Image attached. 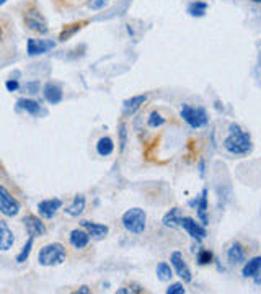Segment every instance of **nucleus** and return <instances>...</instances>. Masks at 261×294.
<instances>
[{"mask_svg":"<svg viewBox=\"0 0 261 294\" xmlns=\"http://www.w3.org/2000/svg\"><path fill=\"white\" fill-rule=\"evenodd\" d=\"M170 263H172L173 270L177 271V275L183 279L184 283H191L193 281L191 270H190V266H188L186 260H184L181 252H178V250L173 252L172 255H170Z\"/></svg>","mask_w":261,"mask_h":294,"instance_id":"obj_7","label":"nucleus"},{"mask_svg":"<svg viewBox=\"0 0 261 294\" xmlns=\"http://www.w3.org/2000/svg\"><path fill=\"white\" fill-rule=\"evenodd\" d=\"M18 87H20V83H18L16 79H10V80H7V82H5V88L8 92H16Z\"/></svg>","mask_w":261,"mask_h":294,"instance_id":"obj_33","label":"nucleus"},{"mask_svg":"<svg viewBox=\"0 0 261 294\" xmlns=\"http://www.w3.org/2000/svg\"><path fill=\"white\" fill-rule=\"evenodd\" d=\"M70 3V5H80V3L83 2V0H64V3Z\"/></svg>","mask_w":261,"mask_h":294,"instance_id":"obj_36","label":"nucleus"},{"mask_svg":"<svg viewBox=\"0 0 261 294\" xmlns=\"http://www.w3.org/2000/svg\"><path fill=\"white\" fill-rule=\"evenodd\" d=\"M33 242H34V237H31V235H30V239L26 240V244L23 245L21 252L18 253V257H16V261H18V263H25V261L30 258L31 248H33Z\"/></svg>","mask_w":261,"mask_h":294,"instance_id":"obj_27","label":"nucleus"},{"mask_svg":"<svg viewBox=\"0 0 261 294\" xmlns=\"http://www.w3.org/2000/svg\"><path fill=\"white\" fill-rule=\"evenodd\" d=\"M2 41H3V28L2 25H0V44H2Z\"/></svg>","mask_w":261,"mask_h":294,"instance_id":"obj_37","label":"nucleus"},{"mask_svg":"<svg viewBox=\"0 0 261 294\" xmlns=\"http://www.w3.org/2000/svg\"><path fill=\"white\" fill-rule=\"evenodd\" d=\"M179 227H183L184 230H186L188 234L191 235L193 239L196 240H202L208 235V230H206V226L199 224V222H196L193 217H183L179 219Z\"/></svg>","mask_w":261,"mask_h":294,"instance_id":"obj_8","label":"nucleus"},{"mask_svg":"<svg viewBox=\"0 0 261 294\" xmlns=\"http://www.w3.org/2000/svg\"><path fill=\"white\" fill-rule=\"evenodd\" d=\"M20 201L8 191L5 186L0 185V212L7 217H15L20 212Z\"/></svg>","mask_w":261,"mask_h":294,"instance_id":"obj_6","label":"nucleus"},{"mask_svg":"<svg viewBox=\"0 0 261 294\" xmlns=\"http://www.w3.org/2000/svg\"><path fill=\"white\" fill-rule=\"evenodd\" d=\"M245 247L240 242H232L227 248V260L230 265H240L245 261Z\"/></svg>","mask_w":261,"mask_h":294,"instance_id":"obj_15","label":"nucleus"},{"mask_svg":"<svg viewBox=\"0 0 261 294\" xmlns=\"http://www.w3.org/2000/svg\"><path fill=\"white\" fill-rule=\"evenodd\" d=\"M165 123H166V118L162 116L159 111H152V113L148 114V118H147V124L150 128H160V126H163Z\"/></svg>","mask_w":261,"mask_h":294,"instance_id":"obj_28","label":"nucleus"},{"mask_svg":"<svg viewBox=\"0 0 261 294\" xmlns=\"http://www.w3.org/2000/svg\"><path fill=\"white\" fill-rule=\"evenodd\" d=\"M25 90H28L30 93H38L39 92V82H28L25 85Z\"/></svg>","mask_w":261,"mask_h":294,"instance_id":"obj_34","label":"nucleus"},{"mask_svg":"<svg viewBox=\"0 0 261 294\" xmlns=\"http://www.w3.org/2000/svg\"><path fill=\"white\" fill-rule=\"evenodd\" d=\"M157 276H159L160 281H170L173 276V268L166 261H160L157 265Z\"/></svg>","mask_w":261,"mask_h":294,"instance_id":"obj_26","label":"nucleus"},{"mask_svg":"<svg viewBox=\"0 0 261 294\" xmlns=\"http://www.w3.org/2000/svg\"><path fill=\"white\" fill-rule=\"evenodd\" d=\"M16 105H18V110H23L26 113L34 114V116L39 114V111H41V105L36 100H31V98H20Z\"/></svg>","mask_w":261,"mask_h":294,"instance_id":"obj_24","label":"nucleus"},{"mask_svg":"<svg viewBox=\"0 0 261 294\" xmlns=\"http://www.w3.org/2000/svg\"><path fill=\"white\" fill-rule=\"evenodd\" d=\"M123 227L130 234H142L147 226V214L141 208H130L121 217Z\"/></svg>","mask_w":261,"mask_h":294,"instance_id":"obj_4","label":"nucleus"},{"mask_svg":"<svg viewBox=\"0 0 261 294\" xmlns=\"http://www.w3.org/2000/svg\"><path fill=\"white\" fill-rule=\"evenodd\" d=\"M85 208H87V198L83 195H75L72 203L64 209V212L67 216H72V217H79L83 214Z\"/></svg>","mask_w":261,"mask_h":294,"instance_id":"obj_16","label":"nucleus"},{"mask_svg":"<svg viewBox=\"0 0 261 294\" xmlns=\"http://www.w3.org/2000/svg\"><path fill=\"white\" fill-rule=\"evenodd\" d=\"M61 208H62V199L61 198H49V199H43V201L38 203L39 214H41L43 217H46V219H52Z\"/></svg>","mask_w":261,"mask_h":294,"instance_id":"obj_10","label":"nucleus"},{"mask_svg":"<svg viewBox=\"0 0 261 294\" xmlns=\"http://www.w3.org/2000/svg\"><path fill=\"white\" fill-rule=\"evenodd\" d=\"M23 224L26 227V232H28L31 237H43V235H46L48 232L44 222L34 214H26L23 217Z\"/></svg>","mask_w":261,"mask_h":294,"instance_id":"obj_9","label":"nucleus"},{"mask_svg":"<svg viewBox=\"0 0 261 294\" xmlns=\"http://www.w3.org/2000/svg\"><path fill=\"white\" fill-rule=\"evenodd\" d=\"M179 114H181V118L184 119V121H186L191 128H195V129L206 126L208 121H209L208 113H206V110L201 108V106L195 108V106H190V105H183Z\"/></svg>","mask_w":261,"mask_h":294,"instance_id":"obj_5","label":"nucleus"},{"mask_svg":"<svg viewBox=\"0 0 261 294\" xmlns=\"http://www.w3.org/2000/svg\"><path fill=\"white\" fill-rule=\"evenodd\" d=\"M7 2V0H0V7H2L3 5V3H5Z\"/></svg>","mask_w":261,"mask_h":294,"instance_id":"obj_38","label":"nucleus"},{"mask_svg":"<svg viewBox=\"0 0 261 294\" xmlns=\"http://www.w3.org/2000/svg\"><path fill=\"white\" fill-rule=\"evenodd\" d=\"M80 226L82 229H85L88 232L90 237L93 239H103L106 237L108 232H110V227L106 224H100V222H90V221H80Z\"/></svg>","mask_w":261,"mask_h":294,"instance_id":"obj_13","label":"nucleus"},{"mask_svg":"<svg viewBox=\"0 0 261 294\" xmlns=\"http://www.w3.org/2000/svg\"><path fill=\"white\" fill-rule=\"evenodd\" d=\"M147 98H148L147 95H136V97H130L128 100H124V103H123L124 114H134L144 103H146Z\"/></svg>","mask_w":261,"mask_h":294,"instance_id":"obj_20","label":"nucleus"},{"mask_svg":"<svg viewBox=\"0 0 261 294\" xmlns=\"http://www.w3.org/2000/svg\"><path fill=\"white\" fill-rule=\"evenodd\" d=\"M54 48L52 41H46V39H28L26 41V52L28 56H39L44 52L51 51Z\"/></svg>","mask_w":261,"mask_h":294,"instance_id":"obj_12","label":"nucleus"},{"mask_svg":"<svg viewBox=\"0 0 261 294\" xmlns=\"http://www.w3.org/2000/svg\"><path fill=\"white\" fill-rule=\"evenodd\" d=\"M23 23L28 30L34 31L38 34H48L49 33V26L46 18L43 16L41 10L36 7L34 2H30L28 5H25L23 10Z\"/></svg>","mask_w":261,"mask_h":294,"instance_id":"obj_3","label":"nucleus"},{"mask_svg":"<svg viewBox=\"0 0 261 294\" xmlns=\"http://www.w3.org/2000/svg\"><path fill=\"white\" fill-rule=\"evenodd\" d=\"M212 258H214V255H212V252L211 250H199L197 252V257H196V260H197V263L199 265H209L211 261H212Z\"/></svg>","mask_w":261,"mask_h":294,"instance_id":"obj_29","label":"nucleus"},{"mask_svg":"<svg viewBox=\"0 0 261 294\" xmlns=\"http://www.w3.org/2000/svg\"><path fill=\"white\" fill-rule=\"evenodd\" d=\"M126 144H128V128H126V123L119 124V150L123 152Z\"/></svg>","mask_w":261,"mask_h":294,"instance_id":"obj_30","label":"nucleus"},{"mask_svg":"<svg viewBox=\"0 0 261 294\" xmlns=\"http://www.w3.org/2000/svg\"><path fill=\"white\" fill-rule=\"evenodd\" d=\"M165 293L166 294H184V293H186V289H184L183 283H173V284H170V286L166 288Z\"/></svg>","mask_w":261,"mask_h":294,"instance_id":"obj_31","label":"nucleus"},{"mask_svg":"<svg viewBox=\"0 0 261 294\" xmlns=\"http://www.w3.org/2000/svg\"><path fill=\"white\" fill-rule=\"evenodd\" d=\"M209 5L206 2H202V0H195V2H191L190 5H188V13H190L191 16H204L206 12H208Z\"/></svg>","mask_w":261,"mask_h":294,"instance_id":"obj_25","label":"nucleus"},{"mask_svg":"<svg viewBox=\"0 0 261 294\" xmlns=\"http://www.w3.org/2000/svg\"><path fill=\"white\" fill-rule=\"evenodd\" d=\"M43 95H44V98H46L48 103L57 105V103H61L62 98H64V92H62L59 83L48 82L46 85L43 87Z\"/></svg>","mask_w":261,"mask_h":294,"instance_id":"obj_11","label":"nucleus"},{"mask_svg":"<svg viewBox=\"0 0 261 294\" xmlns=\"http://www.w3.org/2000/svg\"><path fill=\"white\" fill-rule=\"evenodd\" d=\"M108 2H110V0H90L88 7L92 8V10H101V8H105L108 5Z\"/></svg>","mask_w":261,"mask_h":294,"instance_id":"obj_32","label":"nucleus"},{"mask_svg":"<svg viewBox=\"0 0 261 294\" xmlns=\"http://www.w3.org/2000/svg\"><path fill=\"white\" fill-rule=\"evenodd\" d=\"M15 244V235L5 221H0V252L10 250Z\"/></svg>","mask_w":261,"mask_h":294,"instance_id":"obj_14","label":"nucleus"},{"mask_svg":"<svg viewBox=\"0 0 261 294\" xmlns=\"http://www.w3.org/2000/svg\"><path fill=\"white\" fill-rule=\"evenodd\" d=\"M67 258L65 247L59 242L48 244L38 253V263L41 266H56L64 263Z\"/></svg>","mask_w":261,"mask_h":294,"instance_id":"obj_2","label":"nucleus"},{"mask_svg":"<svg viewBox=\"0 0 261 294\" xmlns=\"http://www.w3.org/2000/svg\"><path fill=\"white\" fill-rule=\"evenodd\" d=\"M90 235L85 229H74L69 235V242L74 248H77V250H82L85 248L87 245L90 244Z\"/></svg>","mask_w":261,"mask_h":294,"instance_id":"obj_18","label":"nucleus"},{"mask_svg":"<svg viewBox=\"0 0 261 294\" xmlns=\"http://www.w3.org/2000/svg\"><path fill=\"white\" fill-rule=\"evenodd\" d=\"M88 23H90L88 20H82V21H75V23L65 25L64 28H62L61 34H59V41L64 43V41H67V39H70L72 36H75V34H77L83 26H87Z\"/></svg>","mask_w":261,"mask_h":294,"instance_id":"obj_19","label":"nucleus"},{"mask_svg":"<svg viewBox=\"0 0 261 294\" xmlns=\"http://www.w3.org/2000/svg\"><path fill=\"white\" fill-rule=\"evenodd\" d=\"M114 150V142L111 139L110 136H103L98 139L97 142V152L101 155V157H108V155H111Z\"/></svg>","mask_w":261,"mask_h":294,"instance_id":"obj_23","label":"nucleus"},{"mask_svg":"<svg viewBox=\"0 0 261 294\" xmlns=\"http://www.w3.org/2000/svg\"><path fill=\"white\" fill-rule=\"evenodd\" d=\"M193 204H196L197 209V217L201 219L202 226H208V190H202V193L199 196V199L195 201Z\"/></svg>","mask_w":261,"mask_h":294,"instance_id":"obj_21","label":"nucleus"},{"mask_svg":"<svg viewBox=\"0 0 261 294\" xmlns=\"http://www.w3.org/2000/svg\"><path fill=\"white\" fill-rule=\"evenodd\" d=\"M260 270H261V257H253L244 265L242 275L245 278H255V283L260 284Z\"/></svg>","mask_w":261,"mask_h":294,"instance_id":"obj_17","label":"nucleus"},{"mask_svg":"<svg viewBox=\"0 0 261 294\" xmlns=\"http://www.w3.org/2000/svg\"><path fill=\"white\" fill-rule=\"evenodd\" d=\"M75 293H77V294H90V293H92V289H90L88 286H82V288H79Z\"/></svg>","mask_w":261,"mask_h":294,"instance_id":"obj_35","label":"nucleus"},{"mask_svg":"<svg viewBox=\"0 0 261 294\" xmlns=\"http://www.w3.org/2000/svg\"><path fill=\"white\" fill-rule=\"evenodd\" d=\"M179 219H181V209H179V208H173V209H170V211L163 216L162 222H163L165 227H170V229H177V227H179Z\"/></svg>","mask_w":261,"mask_h":294,"instance_id":"obj_22","label":"nucleus"},{"mask_svg":"<svg viewBox=\"0 0 261 294\" xmlns=\"http://www.w3.org/2000/svg\"><path fill=\"white\" fill-rule=\"evenodd\" d=\"M224 147L227 152L233 155H246L253 149V142H251L250 132L244 131L238 124L232 123L228 126V136L224 141Z\"/></svg>","mask_w":261,"mask_h":294,"instance_id":"obj_1","label":"nucleus"},{"mask_svg":"<svg viewBox=\"0 0 261 294\" xmlns=\"http://www.w3.org/2000/svg\"><path fill=\"white\" fill-rule=\"evenodd\" d=\"M253 2H261V0H253Z\"/></svg>","mask_w":261,"mask_h":294,"instance_id":"obj_39","label":"nucleus"}]
</instances>
